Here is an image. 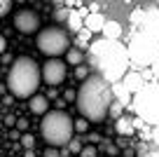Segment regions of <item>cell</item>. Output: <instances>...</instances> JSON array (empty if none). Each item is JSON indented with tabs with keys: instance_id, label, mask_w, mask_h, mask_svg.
<instances>
[{
	"instance_id": "6da1fadb",
	"label": "cell",
	"mask_w": 159,
	"mask_h": 157,
	"mask_svg": "<svg viewBox=\"0 0 159 157\" xmlns=\"http://www.w3.org/2000/svg\"><path fill=\"white\" fill-rule=\"evenodd\" d=\"M136 33L129 42V59L138 66H152L159 59V12H136Z\"/></svg>"
},
{
	"instance_id": "7a4b0ae2",
	"label": "cell",
	"mask_w": 159,
	"mask_h": 157,
	"mask_svg": "<svg viewBox=\"0 0 159 157\" xmlns=\"http://www.w3.org/2000/svg\"><path fill=\"white\" fill-rule=\"evenodd\" d=\"M110 80L101 73L89 75L82 80V87L77 89V110L89 122H103L105 115H110V106L115 101V92L110 87Z\"/></svg>"
},
{
	"instance_id": "3957f363",
	"label": "cell",
	"mask_w": 159,
	"mask_h": 157,
	"mask_svg": "<svg viewBox=\"0 0 159 157\" xmlns=\"http://www.w3.org/2000/svg\"><path fill=\"white\" fill-rule=\"evenodd\" d=\"M126 61H129V47L119 42V40H108L101 38L91 42L89 47V66L96 68L110 82H119L126 75Z\"/></svg>"
},
{
	"instance_id": "277c9868",
	"label": "cell",
	"mask_w": 159,
	"mask_h": 157,
	"mask_svg": "<svg viewBox=\"0 0 159 157\" xmlns=\"http://www.w3.org/2000/svg\"><path fill=\"white\" fill-rule=\"evenodd\" d=\"M42 78V68L35 64L30 56H19L12 61L10 73H7V89L16 98H30L35 96V89Z\"/></svg>"
},
{
	"instance_id": "5b68a950",
	"label": "cell",
	"mask_w": 159,
	"mask_h": 157,
	"mask_svg": "<svg viewBox=\"0 0 159 157\" xmlns=\"http://www.w3.org/2000/svg\"><path fill=\"white\" fill-rule=\"evenodd\" d=\"M40 131L49 145L61 148L68 145L73 141V131H75V120H70V115L66 110H49L47 115H42V124H40Z\"/></svg>"
},
{
	"instance_id": "8992f818",
	"label": "cell",
	"mask_w": 159,
	"mask_h": 157,
	"mask_svg": "<svg viewBox=\"0 0 159 157\" xmlns=\"http://www.w3.org/2000/svg\"><path fill=\"white\" fill-rule=\"evenodd\" d=\"M134 110L143 122L159 124V84H145L138 94H134Z\"/></svg>"
},
{
	"instance_id": "52a82bcc",
	"label": "cell",
	"mask_w": 159,
	"mask_h": 157,
	"mask_svg": "<svg viewBox=\"0 0 159 157\" xmlns=\"http://www.w3.org/2000/svg\"><path fill=\"white\" fill-rule=\"evenodd\" d=\"M68 33L66 31H61L59 26H54V28H45L38 33V49L42 52L45 56H61L68 52Z\"/></svg>"
},
{
	"instance_id": "ba28073f",
	"label": "cell",
	"mask_w": 159,
	"mask_h": 157,
	"mask_svg": "<svg viewBox=\"0 0 159 157\" xmlns=\"http://www.w3.org/2000/svg\"><path fill=\"white\" fill-rule=\"evenodd\" d=\"M42 78H45V82L49 84H59V82H63V78H66V64L63 61H59L56 56H49L47 59V64L42 66Z\"/></svg>"
},
{
	"instance_id": "9c48e42d",
	"label": "cell",
	"mask_w": 159,
	"mask_h": 157,
	"mask_svg": "<svg viewBox=\"0 0 159 157\" xmlns=\"http://www.w3.org/2000/svg\"><path fill=\"white\" fill-rule=\"evenodd\" d=\"M14 26H16L19 33L30 35V33H35V31L40 28V17L35 14L33 10H21V12L14 14Z\"/></svg>"
},
{
	"instance_id": "30bf717a",
	"label": "cell",
	"mask_w": 159,
	"mask_h": 157,
	"mask_svg": "<svg viewBox=\"0 0 159 157\" xmlns=\"http://www.w3.org/2000/svg\"><path fill=\"white\" fill-rule=\"evenodd\" d=\"M122 84H124L131 94H138L140 89L145 87V80H143V75H140V73H126L124 80H122Z\"/></svg>"
},
{
	"instance_id": "8fae6325",
	"label": "cell",
	"mask_w": 159,
	"mask_h": 157,
	"mask_svg": "<svg viewBox=\"0 0 159 157\" xmlns=\"http://www.w3.org/2000/svg\"><path fill=\"white\" fill-rule=\"evenodd\" d=\"M115 131H117L122 138H124V136H131V134L136 131V122H134L131 117H126V115H122V117L115 120Z\"/></svg>"
},
{
	"instance_id": "7c38bea8",
	"label": "cell",
	"mask_w": 159,
	"mask_h": 157,
	"mask_svg": "<svg viewBox=\"0 0 159 157\" xmlns=\"http://www.w3.org/2000/svg\"><path fill=\"white\" fill-rule=\"evenodd\" d=\"M103 26H105V19L101 12H91L84 17V28H89L91 33H103Z\"/></svg>"
},
{
	"instance_id": "4fadbf2b",
	"label": "cell",
	"mask_w": 159,
	"mask_h": 157,
	"mask_svg": "<svg viewBox=\"0 0 159 157\" xmlns=\"http://www.w3.org/2000/svg\"><path fill=\"white\" fill-rule=\"evenodd\" d=\"M30 113L35 115H47L49 113V98L47 96H30Z\"/></svg>"
},
{
	"instance_id": "5bb4252c",
	"label": "cell",
	"mask_w": 159,
	"mask_h": 157,
	"mask_svg": "<svg viewBox=\"0 0 159 157\" xmlns=\"http://www.w3.org/2000/svg\"><path fill=\"white\" fill-rule=\"evenodd\" d=\"M68 26H70V31H73V33H82V31H84V17H82V12L70 10Z\"/></svg>"
},
{
	"instance_id": "9a60e30c",
	"label": "cell",
	"mask_w": 159,
	"mask_h": 157,
	"mask_svg": "<svg viewBox=\"0 0 159 157\" xmlns=\"http://www.w3.org/2000/svg\"><path fill=\"white\" fill-rule=\"evenodd\" d=\"M119 35H122V26H119L117 21H105V26H103V38H108V40H119Z\"/></svg>"
},
{
	"instance_id": "2e32d148",
	"label": "cell",
	"mask_w": 159,
	"mask_h": 157,
	"mask_svg": "<svg viewBox=\"0 0 159 157\" xmlns=\"http://www.w3.org/2000/svg\"><path fill=\"white\" fill-rule=\"evenodd\" d=\"M66 61H68L70 66H80L82 61H84V52L80 47H70L68 52H66Z\"/></svg>"
},
{
	"instance_id": "e0dca14e",
	"label": "cell",
	"mask_w": 159,
	"mask_h": 157,
	"mask_svg": "<svg viewBox=\"0 0 159 157\" xmlns=\"http://www.w3.org/2000/svg\"><path fill=\"white\" fill-rule=\"evenodd\" d=\"M98 150L105 152V155H110V157H115L119 152V145H117V143H112V141H108V138H103V141L98 143Z\"/></svg>"
},
{
	"instance_id": "ac0fdd59",
	"label": "cell",
	"mask_w": 159,
	"mask_h": 157,
	"mask_svg": "<svg viewBox=\"0 0 159 157\" xmlns=\"http://www.w3.org/2000/svg\"><path fill=\"white\" fill-rule=\"evenodd\" d=\"M89 38H91V31H89V28H84L82 33L77 35V40H75V47H80V49L91 47V45H89Z\"/></svg>"
},
{
	"instance_id": "d6986e66",
	"label": "cell",
	"mask_w": 159,
	"mask_h": 157,
	"mask_svg": "<svg viewBox=\"0 0 159 157\" xmlns=\"http://www.w3.org/2000/svg\"><path fill=\"white\" fill-rule=\"evenodd\" d=\"M122 115H124V103L122 101H117V98H115L112 101V106H110V117H122Z\"/></svg>"
},
{
	"instance_id": "ffe728a7",
	"label": "cell",
	"mask_w": 159,
	"mask_h": 157,
	"mask_svg": "<svg viewBox=\"0 0 159 157\" xmlns=\"http://www.w3.org/2000/svg\"><path fill=\"white\" fill-rule=\"evenodd\" d=\"M21 145H24V150H33L35 148V138H33V134H28V131H24L21 134Z\"/></svg>"
},
{
	"instance_id": "44dd1931",
	"label": "cell",
	"mask_w": 159,
	"mask_h": 157,
	"mask_svg": "<svg viewBox=\"0 0 159 157\" xmlns=\"http://www.w3.org/2000/svg\"><path fill=\"white\" fill-rule=\"evenodd\" d=\"M75 131H77V134H87V131H89V120H87V117L75 120Z\"/></svg>"
},
{
	"instance_id": "7402d4cb",
	"label": "cell",
	"mask_w": 159,
	"mask_h": 157,
	"mask_svg": "<svg viewBox=\"0 0 159 157\" xmlns=\"http://www.w3.org/2000/svg\"><path fill=\"white\" fill-rule=\"evenodd\" d=\"M98 148H96V145H84V148H82V152H80V157H98Z\"/></svg>"
},
{
	"instance_id": "603a6c76",
	"label": "cell",
	"mask_w": 159,
	"mask_h": 157,
	"mask_svg": "<svg viewBox=\"0 0 159 157\" xmlns=\"http://www.w3.org/2000/svg\"><path fill=\"white\" fill-rule=\"evenodd\" d=\"M54 17H56V21H68V17H70V10H68V7H56Z\"/></svg>"
},
{
	"instance_id": "cb8c5ba5",
	"label": "cell",
	"mask_w": 159,
	"mask_h": 157,
	"mask_svg": "<svg viewBox=\"0 0 159 157\" xmlns=\"http://www.w3.org/2000/svg\"><path fill=\"white\" fill-rule=\"evenodd\" d=\"M75 75H77L80 80H87V78H89V66H87V64H80L77 68H75Z\"/></svg>"
},
{
	"instance_id": "d4e9b609",
	"label": "cell",
	"mask_w": 159,
	"mask_h": 157,
	"mask_svg": "<svg viewBox=\"0 0 159 157\" xmlns=\"http://www.w3.org/2000/svg\"><path fill=\"white\" fill-rule=\"evenodd\" d=\"M82 148H84V145H82V141H80V138H73V141L68 143V150H70V152H77V155L82 152Z\"/></svg>"
},
{
	"instance_id": "484cf974",
	"label": "cell",
	"mask_w": 159,
	"mask_h": 157,
	"mask_svg": "<svg viewBox=\"0 0 159 157\" xmlns=\"http://www.w3.org/2000/svg\"><path fill=\"white\" fill-rule=\"evenodd\" d=\"M63 98H66V101H77V92H73V89H66V92H63Z\"/></svg>"
},
{
	"instance_id": "4316f807",
	"label": "cell",
	"mask_w": 159,
	"mask_h": 157,
	"mask_svg": "<svg viewBox=\"0 0 159 157\" xmlns=\"http://www.w3.org/2000/svg\"><path fill=\"white\" fill-rule=\"evenodd\" d=\"M12 2H14V0H2V5H0V14H7L10 7H12Z\"/></svg>"
},
{
	"instance_id": "83f0119b",
	"label": "cell",
	"mask_w": 159,
	"mask_h": 157,
	"mask_svg": "<svg viewBox=\"0 0 159 157\" xmlns=\"http://www.w3.org/2000/svg\"><path fill=\"white\" fill-rule=\"evenodd\" d=\"M45 157H61V152L56 150L54 145H49V148H47V150H45Z\"/></svg>"
},
{
	"instance_id": "f1b7e54d",
	"label": "cell",
	"mask_w": 159,
	"mask_h": 157,
	"mask_svg": "<svg viewBox=\"0 0 159 157\" xmlns=\"http://www.w3.org/2000/svg\"><path fill=\"white\" fill-rule=\"evenodd\" d=\"M16 129H19V131H28V120H16Z\"/></svg>"
},
{
	"instance_id": "f546056e",
	"label": "cell",
	"mask_w": 159,
	"mask_h": 157,
	"mask_svg": "<svg viewBox=\"0 0 159 157\" xmlns=\"http://www.w3.org/2000/svg\"><path fill=\"white\" fill-rule=\"evenodd\" d=\"M5 124H7V127H16V122H14V115H7V117H5Z\"/></svg>"
},
{
	"instance_id": "4dcf8cb0",
	"label": "cell",
	"mask_w": 159,
	"mask_h": 157,
	"mask_svg": "<svg viewBox=\"0 0 159 157\" xmlns=\"http://www.w3.org/2000/svg\"><path fill=\"white\" fill-rule=\"evenodd\" d=\"M103 138L98 136V134H89V143H101Z\"/></svg>"
},
{
	"instance_id": "1f68e13d",
	"label": "cell",
	"mask_w": 159,
	"mask_h": 157,
	"mask_svg": "<svg viewBox=\"0 0 159 157\" xmlns=\"http://www.w3.org/2000/svg\"><path fill=\"white\" fill-rule=\"evenodd\" d=\"M47 98H59V92H56L54 87H49V92H47Z\"/></svg>"
},
{
	"instance_id": "d6a6232c",
	"label": "cell",
	"mask_w": 159,
	"mask_h": 157,
	"mask_svg": "<svg viewBox=\"0 0 159 157\" xmlns=\"http://www.w3.org/2000/svg\"><path fill=\"white\" fill-rule=\"evenodd\" d=\"M152 141H154V143L159 145V124L154 127V131H152Z\"/></svg>"
},
{
	"instance_id": "836d02e7",
	"label": "cell",
	"mask_w": 159,
	"mask_h": 157,
	"mask_svg": "<svg viewBox=\"0 0 159 157\" xmlns=\"http://www.w3.org/2000/svg\"><path fill=\"white\" fill-rule=\"evenodd\" d=\"M56 108H59V110L66 108V98H56Z\"/></svg>"
},
{
	"instance_id": "e575fe53",
	"label": "cell",
	"mask_w": 159,
	"mask_h": 157,
	"mask_svg": "<svg viewBox=\"0 0 159 157\" xmlns=\"http://www.w3.org/2000/svg\"><path fill=\"white\" fill-rule=\"evenodd\" d=\"M12 101H14V94H10V96H5V98H2V106H10Z\"/></svg>"
},
{
	"instance_id": "d590c367",
	"label": "cell",
	"mask_w": 159,
	"mask_h": 157,
	"mask_svg": "<svg viewBox=\"0 0 159 157\" xmlns=\"http://www.w3.org/2000/svg\"><path fill=\"white\" fill-rule=\"evenodd\" d=\"M152 73H154V75H157V78H159V59H157V61H154V64H152Z\"/></svg>"
},
{
	"instance_id": "8d00e7d4",
	"label": "cell",
	"mask_w": 159,
	"mask_h": 157,
	"mask_svg": "<svg viewBox=\"0 0 159 157\" xmlns=\"http://www.w3.org/2000/svg\"><path fill=\"white\" fill-rule=\"evenodd\" d=\"M24 157H35V152H33V150H26V152H24Z\"/></svg>"
},
{
	"instance_id": "74e56055",
	"label": "cell",
	"mask_w": 159,
	"mask_h": 157,
	"mask_svg": "<svg viewBox=\"0 0 159 157\" xmlns=\"http://www.w3.org/2000/svg\"><path fill=\"white\" fill-rule=\"evenodd\" d=\"M54 5H56V7H61V5H63V0H54Z\"/></svg>"
},
{
	"instance_id": "f35d334b",
	"label": "cell",
	"mask_w": 159,
	"mask_h": 157,
	"mask_svg": "<svg viewBox=\"0 0 159 157\" xmlns=\"http://www.w3.org/2000/svg\"><path fill=\"white\" fill-rule=\"evenodd\" d=\"M150 157H159V152H154V155H150Z\"/></svg>"
},
{
	"instance_id": "ab89813d",
	"label": "cell",
	"mask_w": 159,
	"mask_h": 157,
	"mask_svg": "<svg viewBox=\"0 0 159 157\" xmlns=\"http://www.w3.org/2000/svg\"><path fill=\"white\" fill-rule=\"evenodd\" d=\"M14 2H26V0H14Z\"/></svg>"
}]
</instances>
